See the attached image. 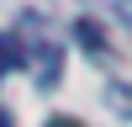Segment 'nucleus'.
Here are the masks:
<instances>
[{"label":"nucleus","mask_w":132,"mask_h":127,"mask_svg":"<svg viewBox=\"0 0 132 127\" xmlns=\"http://www.w3.org/2000/svg\"><path fill=\"white\" fill-rule=\"evenodd\" d=\"M16 64H21V42H16V37H5V32H0V80H5V74L16 69Z\"/></svg>","instance_id":"obj_3"},{"label":"nucleus","mask_w":132,"mask_h":127,"mask_svg":"<svg viewBox=\"0 0 132 127\" xmlns=\"http://www.w3.org/2000/svg\"><path fill=\"white\" fill-rule=\"evenodd\" d=\"M132 85H122V80H116V85H106V101H111V111H132Z\"/></svg>","instance_id":"obj_4"},{"label":"nucleus","mask_w":132,"mask_h":127,"mask_svg":"<svg viewBox=\"0 0 132 127\" xmlns=\"http://www.w3.org/2000/svg\"><path fill=\"white\" fill-rule=\"evenodd\" d=\"M74 37H79L90 53H106V37H101V27H95V21H85V16H79V21H74Z\"/></svg>","instance_id":"obj_2"},{"label":"nucleus","mask_w":132,"mask_h":127,"mask_svg":"<svg viewBox=\"0 0 132 127\" xmlns=\"http://www.w3.org/2000/svg\"><path fill=\"white\" fill-rule=\"evenodd\" d=\"M21 58L32 64V74H37L42 85L58 80V53H53V42H32V48H21Z\"/></svg>","instance_id":"obj_1"},{"label":"nucleus","mask_w":132,"mask_h":127,"mask_svg":"<svg viewBox=\"0 0 132 127\" xmlns=\"http://www.w3.org/2000/svg\"><path fill=\"white\" fill-rule=\"evenodd\" d=\"M0 127H11V116H5V111H0Z\"/></svg>","instance_id":"obj_6"},{"label":"nucleus","mask_w":132,"mask_h":127,"mask_svg":"<svg viewBox=\"0 0 132 127\" xmlns=\"http://www.w3.org/2000/svg\"><path fill=\"white\" fill-rule=\"evenodd\" d=\"M48 127H79V122H74V116H53Z\"/></svg>","instance_id":"obj_5"}]
</instances>
